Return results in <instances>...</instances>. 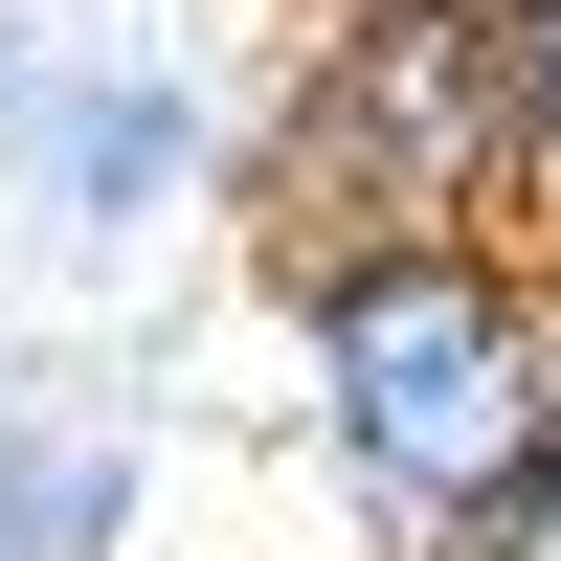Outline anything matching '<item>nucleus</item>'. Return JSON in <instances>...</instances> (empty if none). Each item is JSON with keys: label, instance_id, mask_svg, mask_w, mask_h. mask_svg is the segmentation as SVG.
<instances>
[{"label": "nucleus", "instance_id": "2", "mask_svg": "<svg viewBox=\"0 0 561 561\" xmlns=\"http://www.w3.org/2000/svg\"><path fill=\"white\" fill-rule=\"evenodd\" d=\"M248 203H270V248H337V225H539L472 0H314L293 90L248 135Z\"/></svg>", "mask_w": 561, "mask_h": 561}, {"label": "nucleus", "instance_id": "6", "mask_svg": "<svg viewBox=\"0 0 561 561\" xmlns=\"http://www.w3.org/2000/svg\"><path fill=\"white\" fill-rule=\"evenodd\" d=\"M449 561H561V449H539V472H517V494H494V517H472V539H449Z\"/></svg>", "mask_w": 561, "mask_h": 561}, {"label": "nucleus", "instance_id": "4", "mask_svg": "<svg viewBox=\"0 0 561 561\" xmlns=\"http://www.w3.org/2000/svg\"><path fill=\"white\" fill-rule=\"evenodd\" d=\"M0 561H135V427L0 404Z\"/></svg>", "mask_w": 561, "mask_h": 561}, {"label": "nucleus", "instance_id": "3", "mask_svg": "<svg viewBox=\"0 0 561 561\" xmlns=\"http://www.w3.org/2000/svg\"><path fill=\"white\" fill-rule=\"evenodd\" d=\"M0 135H23V180H45V225H68V248H135V225H180V203L225 180L203 68H158V45H45Z\"/></svg>", "mask_w": 561, "mask_h": 561}, {"label": "nucleus", "instance_id": "7", "mask_svg": "<svg viewBox=\"0 0 561 561\" xmlns=\"http://www.w3.org/2000/svg\"><path fill=\"white\" fill-rule=\"evenodd\" d=\"M539 293H561V203H539Z\"/></svg>", "mask_w": 561, "mask_h": 561}, {"label": "nucleus", "instance_id": "1", "mask_svg": "<svg viewBox=\"0 0 561 561\" xmlns=\"http://www.w3.org/2000/svg\"><path fill=\"white\" fill-rule=\"evenodd\" d=\"M270 314H293L314 449H337V494L382 517V561H449L561 449L539 225H337V248H270Z\"/></svg>", "mask_w": 561, "mask_h": 561}, {"label": "nucleus", "instance_id": "5", "mask_svg": "<svg viewBox=\"0 0 561 561\" xmlns=\"http://www.w3.org/2000/svg\"><path fill=\"white\" fill-rule=\"evenodd\" d=\"M472 45H494V113H517V180L561 203V0H472Z\"/></svg>", "mask_w": 561, "mask_h": 561}]
</instances>
